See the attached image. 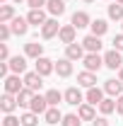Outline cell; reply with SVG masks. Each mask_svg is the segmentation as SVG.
<instances>
[{"label": "cell", "instance_id": "obj_1", "mask_svg": "<svg viewBox=\"0 0 123 126\" xmlns=\"http://www.w3.org/2000/svg\"><path fill=\"white\" fill-rule=\"evenodd\" d=\"M104 65L111 68V70H116V68H123V58H121V51H109L106 56H104Z\"/></svg>", "mask_w": 123, "mask_h": 126}, {"label": "cell", "instance_id": "obj_2", "mask_svg": "<svg viewBox=\"0 0 123 126\" xmlns=\"http://www.w3.org/2000/svg\"><path fill=\"white\" fill-rule=\"evenodd\" d=\"M24 90L22 87V82H19V75H7L5 78V92L7 94H19Z\"/></svg>", "mask_w": 123, "mask_h": 126}, {"label": "cell", "instance_id": "obj_3", "mask_svg": "<svg viewBox=\"0 0 123 126\" xmlns=\"http://www.w3.org/2000/svg\"><path fill=\"white\" fill-rule=\"evenodd\" d=\"M58 32H61L58 19H46V24H41V36H44V39H53Z\"/></svg>", "mask_w": 123, "mask_h": 126}, {"label": "cell", "instance_id": "obj_4", "mask_svg": "<svg viewBox=\"0 0 123 126\" xmlns=\"http://www.w3.org/2000/svg\"><path fill=\"white\" fill-rule=\"evenodd\" d=\"M101 65H104V58H101L99 53H87V56H85V68H87L89 73L99 70Z\"/></svg>", "mask_w": 123, "mask_h": 126}, {"label": "cell", "instance_id": "obj_5", "mask_svg": "<svg viewBox=\"0 0 123 126\" xmlns=\"http://www.w3.org/2000/svg\"><path fill=\"white\" fill-rule=\"evenodd\" d=\"M85 46H80V44H68L65 46V58H70V61H80V58H85V51H82Z\"/></svg>", "mask_w": 123, "mask_h": 126}, {"label": "cell", "instance_id": "obj_6", "mask_svg": "<svg viewBox=\"0 0 123 126\" xmlns=\"http://www.w3.org/2000/svg\"><path fill=\"white\" fill-rule=\"evenodd\" d=\"M46 107H48L46 97L34 94V99H31V104H29V111H34V114H46Z\"/></svg>", "mask_w": 123, "mask_h": 126}, {"label": "cell", "instance_id": "obj_7", "mask_svg": "<svg viewBox=\"0 0 123 126\" xmlns=\"http://www.w3.org/2000/svg\"><path fill=\"white\" fill-rule=\"evenodd\" d=\"M53 70H56L53 61H48V58H44V56L36 58V73H39V75H51Z\"/></svg>", "mask_w": 123, "mask_h": 126}, {"label": "cell", "instance_id": "obj_8", "mask_svg": "<svg viewBox=\"0 0 123 126\" xmlns=\"http://www.w3.org/2000/svg\"><path fill=\"white\" fill-rule=\"evenodd\" d=\"M41 78H44V75H39L36 70H34V73H27V75H24V85H27L29 90H34V92H36V90H41V85H44V82H41Z\"/></svg>", "mask_w": 123, "mask_h": 126}, {"label": "cell", "instance_id": "obj_9", "mask_svg": "<svg viewBox=\"0 0 123 126\" xmlns=\"http://www.w3.org/2000/svg\"><path fill=\"white\" fill-rule=\"evenodd\" d=\"M82 46L87 48L89 53H99V48H101V39H99V36H94V34H89V36H85V39H82Z\"/></svg>", "mask_w": 123, "mask_h": 126}, {"label": "cell", "instance_id": "obj_10", "mask_svg": "<svg viewBox=\"0 0 123 126\" xmlns=\"http://www.w3.org/2000/svg\"><path fill=\"white\" fill-rule=\"evenodd\" d=\"M27 24H29V19H27V17H15V19H12V24H10V29H12V34L22 36V34H27Z\"/></svg>", "mask_w": 123, "mask_h": 126}, {"label": "cell", "instance_id": "obj_11", "mask_svg": "<svg viewBox=\"0 0 123 126\" xmlns=\"http://www.w3.org/2000/svg\"><path fill=\"white\" fill-rule=\"evenodd\" d=\"M89 24H92V19H89V15H87V12H82V10H80V12H75V15H73V27H75V29L89 27Z\"/></svg>", "mask_w": 123, "mask_h": 126}, {"label": "cell", "instance_id": "obj_12", "mask_svg": "<svg viewBox=\"0 0 123 126\" xmlns=\"http://www.w3.org/2000/svg\"><path fill=\"white\" fill-rule=\"evenodd\" d=\"M0 102H2V104H0V107H2V111H5V114H12V111H15V107L17 104H19V102H17V97H12V94H2V99H0Z\"/></svg>", "mask_w": 123, "mask_h": 126}, {"label": "cell", "instance_id": "obj_13", "mask_svg": "<svg viewBox=\"0 0 123 126\" xmlns=\"http://www.w3.org/2000/svg\"><path fill=\"white\" fill-rule=\"evenodd\" d=\"M58 39H61L63 44H73V41H75V27H73V24L61 27V32H58Z\"/></svg>", "mask_w": 123, "mask_h": 126}, {"label": "cell", "instance_id": "obj_14", "mask_svg": "<svg viewBox=\"0 0 123 126\" xmlns=\"http://www.w3.org/2000/svg\"><path fill=\"white\" fill-rule=\"evenodd\" d=\"M56 73H58L61 78H68V75L73 73V63H70V58H61V61L56 63Z\"/></svg>", "mask_w": 123, "mask_h": 126}, {"label": "cell", "instance_id": "obj_15", "mask_svg": "<svg viewBox=\"0 0 123 126\" xmlns=\"http://www.w3.org/2000/svg\"><path fill=\"white\" fill-rule=\"evenodd\" d=\"M27 19H29V24H46V12L44 10H29V15H27Z\"/></svg>", "mask_w": 123, "mask_h": 126}, {"label": "cell", "instance_id": "obj_16", "mask_svg": "<svg viewBox=\"0 0 123 126\" xmlns=\"http://www.w3.org/2000/svg\"><path fill=\"white\" fill-rule=\"evenodd\" d=\"M65 102H68V104H73V107H77V104L82 102V92H80L77 87H70V90H65Z\"/></svg>", "mask_w": 123, "mask_h": 126}, {"label": "cell", "instance_id": "obj_17", "mask_svg": "<svg viewBox=\"0 0 123 126\" xmlns=\"http://www.w3.org/2000/svg\"><path fill=\"white\" fill-rule=\"evenodd\" d=\"M46 7H48V12L56 15V17H61L63 12H65V2H63V0H48Z\"/></svg>", "mask_w": 123, "mask_h": 126}, {"label": "cell", "instance_id": "obj_18", "mask_svg": "<svg viewBox=\"0 0 123 126\" xmlns=\"http://www.w3.org/2000/svg\"><path fill=\"white\" fill-rule=\"evenodd\" d=\"M24 53L31 56V58H41V53H44V44H36V41H31L24 46Z\"/></svg>", "mask_w": 123, "mask_h": 126}, {"label": "cell", "instance_id": "obj_19", "mask_svg": "<svg viewBox=\"0 0 123 126\" xmlns=\"http://www.w3.org/2000/svg\"><path fill=\"white\" fill-rule=\"evenodd\" d=\"M77 82H80L82 87H94L97 75H94V73H89V70H85V73H80V75H77Z\"/></svg>", "mask_w": 123, "mask_h": 126}, {"label": "cell", "instance_id": "obj_20", "mask_svg": "<svg viewBox=\"0 0 123 126\" xmlns=\"http://www.w3.org/2000/svg\"><path fill=\"white\" fill-rule=\"evenodd\" d=\"M10 70H15V73H24L27 70V61H24V56H15V58H10Z\"/></svg>", "mask_w": 123, "mask_h": 126}, {"label": "cell", "instance_id": "obj_21", "mask_svg": "<svg viewBox=\"0 0 123 126\" xmlns=\"http://www.w3.org/2000/svg\"><path fill=\"white\" fill-rule=\"evenodd\" d=\"M31 99H34V90H29V87H24L22 92L17 94V102H19V107H29Z\"/></svg>", "mask_w": 123, "mask_h": 126}, {"label": "cell", "instance_id": "obj_22", "mask_svg": "<svg viewBox=\"0 0 123 126\" xmlns=\"http://www.w3.org/2000/svg\"><path fill=\"white\" fill-rule=\"evenodd\" d=\"M87 102H89V104H101V102H104V92H101L99 87H89V92H87Z\"/></svg>", "mask_w": 123, "mask_h": 126}, {"label": "cell", "instance_id": "obj_23", "mask_svg": "<svg viewBox=\"0 0 123 126\" xmlns=\"http://www.w3.org/2000/svg\"><path fill=\"white\" fill-rule=\"evenodd\" d=\"M89 27H92V34H94V36H101V34H106V29H109L106 19H94Z\"/></svg>", "mask_w": 123, "mask_h": 126}, {"label": "cell", "instance_id": "obj_24", "mask_svg": "<svg viewBox=\"0 0 123 126\" xmlns=\"http://www.w3.org/2000/svg\"><path fill=\"white\" fill-rule=\"evenodd\" d=\"M121 90H123L121 80H106V85H104V92L109 94H121Z\"/></svg>", "mask_w": 123, "mask_h": 126}, {"label": "cell", "instance_id": "obj_25", "mask_svg": "<svg viewBox=\"0 0 123 126\" xmlns=\"http://www.w3.org/2000/svg\"><path fill=\"white\" fill-rule=\"evenodd\" d=\"M12 19H15L12 5H2V10H0V24H7V22H12Z\"/></svg>", "mask_w": 123, "mask_h": 126}, {"label": "cell", "instance_id": "obj_26", "mask_svg": "<svg viewBox=\"0 0 123 126\" xmlns=\"http://www.w3.org/2000/svg\"><path fill=\"white\" fill-rule=\"evenodd\" d=\"M92 107H94V104H82V107H80L77 114H80L82 121H94V109H92Z\"/></svg>", "mask_w": 123, "mask_h": 126}, {"label": "cell", "instance_id": "obj_27", "mask_svg": "<svg viewBox=\"0 0 123 126\" xmlns=\"http://www.w3.org/2000/svg\"><path fill=\"white\" fill-rule=\"evenodd\" d=\"M63 119V114L58 111V107H48L46 109V124H58Z\"/></svg>", "mask_w": 123, "mask_h": 126}, {"label": "cell", "instance_id": "obj_28", "mask_svg": "<svg viewBox=\"0 0 123 126\" xmlns=\"http://www.w3.org/2000/svg\"><path fill=\"white\" fill-rule=\"evenodd\" d=\"M61 99H65V94H61L58 90H48V92H46V102L51 104V107H58Z\"/></svg>", "mask_w": 123, "mask_h": 126}, {"label": "cell", "instance_id": "obj_29", "mask_svg": "<svg viewBox=\"0 0 123 126\" xmlns=\"http://www.w3.org/2000/svg\"><path fill=\"white\" fill-rule=\"evenodd\" d=\"M109 17L111 19H123V5H118V2L109 5Z\"/></svg>", "mask_w": 123, "mask_h": 126}, {"label": "cell", "instance_id": "obj_30", "mask_svg": "<svg viewBox=\"0 0 123 126\" xmlns=\"http://www.w3.org/2000/svg\"><path fill=\"white\" fill-rule=\"evenodd\" d=\"M80 124H82L80 114H68V116H63V126H80Z\"/></svg>", "mask_w": 123, "mask_h": 126}, {"label": "cell", "instance_id": "obj_31", "mask_svg": "<svg viewBox=\"0 0 123 126\" xmlns=\"http://www.w3.org/2000/svg\"><path fill=\"white\" fill-rule=\"evenodd\" d=\"M99 109H101V114H111V111H116V102L113 99H104L99 104Z\"/></svg>", "mask_w": 123, "mask_h": 126}, {"label": "cell", "instance_id": "obj_32", "mask_svg": "<svg viewBox=\"0 0 123 126\" xmlns=\"http://www.w3.org/2000/svg\"><path fill=\"white\" fill-rule=\"evenodd\" d=\"M22 126H36V114H34V111L22 114Z\"/></svg>", "mask_w": 123, "mask_h": 126}, {"label": "cell", "instance_id": "obj_33", "mask_svg": "<svg viewBox=\"0 0 123 126\" xmlns=\"http://www.w3.org/2000/svg\"><path fill=\"white\" fill-rule=\"evenodd\" d=\"M22 124V119H17L12 114H5V119H2V126H19Z\"/></svg>", "mask_w": 123, "mask_h": 126}, {"label": "cell", "instance_id": "obj_34", "mask_svg": "<svg viewBox=\"0 0 123 126\" xmlns=\"http://www.w3.org/2000/svg\"><path fill=\"white\" fill-rule=\"evenodd\" d=\"M10 34H12V29H10L7 24H0V39H2V41H7Z\"/></svg>", "mask_w": 123, "mask_h": 126}, {"label": "cell", "instance_id": "obj_35", "mask_svg": "<svg viewBox=\"0 0 123 126\" xmlns=\"http://www.w3.org/2000/svg\"><path fill=\"white\" fill-rule=\"evenodd\" d=\"M44 2H48V0H27V5H29L31 10H41Z\"/></svg>", "mask_w": 123, "mask_h": 126}, {"label": "cell", "instance_id": "obj_36", "mask_svg": "<svg viewBox=\"0 0 123 126\" xmlns=\"http://www.w3.org/2000/svg\"><path fill=\"white\" fill-rule=\"evenodd\" d=\"M113 48H116V51H123V34L113 36Z\"/></svg>", "mask_w": 123, "mask_h": 126}, {"label": "cell", "instance_id": "obj_37", "mask_svg": "<svg viewBox=\"0 0 123 126\" xmlns=\"http://www.w3.org/2000/svg\"><path fill=\"white\" fill-rule=\"evenodd\" d=\"M0 58H2V61H10V53H7V46H5V44L0 46Z\"/></svg>", "mask_w": 123, "mask_h": 126}, {"label": "cell", "instance_id": "obj_38", "mask_svg": "<svg viewBox=\"0 0 123 126\" xmlns=\"http://www.w3.org/2000/svg\"><path fill=\"white\" fill-rule=\"evenodd\" d=\"M116 111H118V114H123V97H118V99H116Z\"/></svg>", "mask_w": 123, "mask_h": 126}, {"label": "cell", "instance_id": "obj_39", "mask_svg": "<svg viewBox=\"0 0 123 126\" xmlns=\"http://www.w3.org/2000/svg\"><path fill=\"white\" fill-rule=\"evenodd\" d=\"M94 126H109L106 119H94Z\"/></svg>", "mask_w": 123, "mask_h": 126}, {"label": "cell", "instance_id": "obj_40", "mask_svg": "<svg viewBox=\"0 0 123 126\" xmlns=\"http://www.w3.org/2000/svg\"><path fill=\"white\" fill-rule=\"evenodd\" d=\"M118 80H121V82H123V68H121V73H118Z\"/></svg>", "mask_w": 123, "mask_h": 126}, {"label": "cell", "instance_id": "obj_41", "mask_svg": "<svg viewBox=\"0 0 123 126\" xmlns=\"http://www.w3.org/2000/svg\"><path fill=\"white\" fill-rule=\"evenodd\" d=\"M116 2H118V5H123V0H116Z\"/></svg>", "mask_w": 123, "mask_h": 126}, {"label": "cell", "instance_id": "obj_42", "mask_svg": "<svg viewBox=\"0 0 123 126\" xmlns=\"http://www.w3.org/2000/svg\"><path fill=\"white\" fill-rule=\"evenodd\" d=\"M85 2H92V0H85Z\"/></svg>", "mask_w": 123, "mask_h": 126}, {"label": "cell", "instance_id": "obj_43", "mask_svg": "<svg viewBox=\"0 0 123 126\" xmlns=\"http://www.w3.org/2000/svg\"><path fill=\"white\" fill-rule=\"evenodd\" d=\"M17 2H19V0H17Z\"/></svg>", "mask_w": 123, "mask_h": 126}]
</instances>
